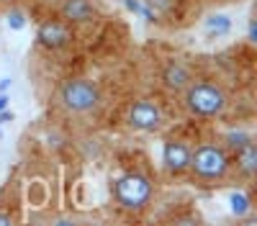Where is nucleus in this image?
I'll list each match as a JSON object with an SVG mask.
<instances>
[{
  "label": "nucleus",
  "mask_w": 257,
  "mask_h": 226,
  "mask_svg": "<svg viewBox=\"0 0 257 226\" xmlns=\"http://www.w3.org/2000/svg\"><path fill=\"white\" fill-rule=\"evenodd\" d=\"M249 141H254V136L249 134V131H244V129H229L224 136H221V147L231 154V152H237V149H242V147H247Z\"/></svg>",
  "instance_id": "f8f14e48"
},
{
  "label": "nucleus",
  "mask_w": 257,
  "mask_h": 226,
  "mask_svg": "<svg viewBox=\"0 0 257 226\" xmlns=\"http://www.w3.org/2000/svg\"><path fill=\"white\" fill-rule=\"evenodd\" d=\"M183 106L196 118H219L229 108V95L213 80H190L183 90Z\"/></svg>",
  "instance_id": "f257e3e1"
},
{
  "label": "nucleus",
  "mask_w": 257,
  "mask_h": 226,
  "mask_svg": "<svg viewBox=\"0 0 257 226\" xmlns=\"http://www.w3.org/2000/svg\"><path fill=\"white\" fill-rule=\"evenodd\" d=\"M6 121H13V111H0V123H6Z\"/></svg>",
  "instance_id": "aec40b11"
},
{
  "label": "nucleus",
  "mask_w": 257,
  "mask_h": 226,
  "mask_svg": "<svg viewBox=\"0 0 257 226\" xmlns=\"http://www.w3.org/2000/svg\"><path fill=\"white\" fill-rule=\"evenodd\" d=\"M100 16L95 0H62L59 3V18L67 21L70 26H85L93 24Z\"/></svg>",
  "instance_id": "6e6552de"
},
{
  "label": "nucleus",
  "mask_w": 257,
  "mask_h": 226,
  "mask_svg": "<svg viewBox=\"0 0 257 226\" xmlns=\"http://www.w3.org/2000/svg\"><path fill=\"white\" fill-rule=\"evenodd\" d=\"M57 98L62 103V108L67 113H75V116L93 113V111L100 108V103H103V93L98 88V82H93L88 77L64 80L59 85V90H57Z\"/></svg>",
  "instance_id": "7ed1b4c3"
},
{
  "label": "nucleus",
  "mask_w": 257,
  "mask_h": 226,
  "mask_svg": "<svg viewBox=\"0 0 257 226\" xmlns=\"http://www.w3.org/2000/svg\"><path fill=\"white\" fill-rule=\"evenodd\" d=\"M11 85H13V80L11 77H3V80H0V93H8Z\"/></svg>",
  "instance_id": "6ab92c4d"
},
{
  "label": "nucleus",
  "mask_w": 257,
  "mask_h": 226,
  "mask_svg": "<svg viewBox=\"0 0 257 226\" xmlns=\"http://www.w3.org/2000/svg\"><path fill=\"white\" fill-rule=\"evenodd\" d=\"M75 41V31L67 21H44L39 29H36V44L47 52H62L67 49L70 44Z\"/></svg>",
  "instance_id": "423d86ee"
},
{
  "label": "nucleus",
  "mask_w": 257,
  "mask_h": 226,
  "mask_svg": "<svg viewBox=\"0 0 257 226\" xmlns=\"http://www.w3.org/2000/svg\"><path fill=\"white\" fill-rule=\"evenodd\" d=\"M8 26L13 29V31H21L26 26V16H24V11H11L8 13Z\"/></svg>",
  "instance_id": "2eb2a0df"
},
{
  "label": "nucleus",
  "mask_w": 257,
  "mask_h": 226,
  "mask_svg": "<svg viewBox=\"0 0 257 226\" xmlns=\"http://www.w3.org/2000/svg\"><path fill=\"white\" fill-rule=\"evenodd\" d=\"M0 136H3V129H0Z\"/></svg>",
  "instance_id": "5701e85b"
},
{
  "label": "nucleus",
  "mask_w": 257,
  "mask_h": 226,
  "mask_svg": "<svg viewBox=\"0 0 257 226\" xmlns=\"http://www.w3.org/2000/svg\"><path fill=\"white\" fill-rule=\"evenodd\" d=\"M229 157H231L234 167H237V172L244 180H252L257 175V147H254V141H249L247 147H242L237 152H231Z\"/></svg>",
  "instance_id": "9d476101"
},
{
  "label": "nucleus",
  "mask_w": 257,
  "mask_h": 226,
  "mask_svg": "<svg viewBox=\"0 0 257 226\" xmlns=\"http://www.w3.org/2000/svg\"><path fill=\"white\" fill-rule=\"evenodd\" d=\"M190 80H193V70L183 59H167L160 70V82L167 93H183Z\"/></svg>",
  "instance_id": "1a4fd4ad"
},
{
  "label": "nucleus",
  "mask_w": 257,
  "mask_h": 226,
  "mask_svg": "<svg viewBox=\"0 0 257 226\" xmlns=\"http://www.w3.org/2000/svg\"><path fill=\"white\" fill-rule=\"evenodd\" d=\"M144 3H147L149 8H152V11L160 16V13H167L170 8H173V3H175V0H144Z\"/></svg>",
  "instance_id": "dca6fc26"
},
{
  "label": "nucleus",
  "mask_w": 257,
  "mask_h": 226,
  "mask_svg": "<svg viewBox=\"0 0 257 226\" xmlns=\"http://www.w3.org/2000/svg\"><path fill=\"white\" fill-rule=\"evenodd\" d=\"M231 170V157L229 152L216 141H203L198 147H193L190 152V167L193 177L201 182H219L229 175Z\"/></svg>",
  "instance_id": "f03ea898"
},
{
  "label": "nucleus",
  "mask_w": 257,
  "mask_h": 226,
  "mask_svg": "<svg viewBox=\"0 0 257 226\" xmlns=\"http://www.w3.org/2000/svg\"><path fill=\"white\" fill-rule=\"evenodd\" d=\"M203 29H206V36L221 39V36H226V34L231 31V18H229L226 13H213V16L206 18Z\"/></svg>",
  "instance_id": "9b49d317"
},
{
  "label": "nucleus",
  "mask_w": 257,
  "mask_h": 226,
  "mask_svg": "<svg viewBox=\"0 0 257 226\" xmlns=\"http://www.w3.org/2000/svg\"><path fill=\"white\" fill-rule=\"evenodd\" d=\"M8 103H11L8 95H6V93H0V111H6V108H8Z\"/></svg>",
  "instance_id": "412c9836"
},
{
  "label": "nucleus",
  "mask_w": 257,
  "mask_h": 226,
  "mask_svg": "<svg viewBox=\"0 0 257 226\" xmlns=\"http://www.w3.org/2000/svg\"><path fill=\"white\" fill-rule=\"evenodd\" d=\"M229 211H231V216H237V218L252 216V200H249V195L242 193V190H234L229 195Z\"/></svg>",
  "instance_id": "ddd939ff"
},
{
  "label": "nucleus",
  "mask_w": 257,
  "mask_h": 226,
  "mask_svg": "<svg viewBox=\"0 0 257 226\" xmlns=\"http://www.w3.org/2000/svg\"><path fill=\"white\" fill-rule=\"evenodd\" d=\"M165 121V111L157 100L152 98H142V100H134L126 111V123L128 129L134 131H144V134H152L162 126Z\"/></svg>",
  "instance_id": "39448f33"
},
{
  "label": "nucleus",
  "mask_w": 257,
  "mask_h": 226,
  "mask_svg": "<svg viewBox=\"0 0 257 226\" xmlns=\"http://www.w3.org/2000/svg\"><path fill=\"white\" fill-rule=\"evenodd\" d=\"M0 3H11V0H0Z\"/></svg>",
  "instance_id": "4be33fe9"
},
{
  "label": "nucleus",
  "mask_w": 257,
  "mask_h": 226,
  "mask_svg": "<svg viewBox=\"0 0 257 226\" xmlns=\"http://www.w3.org/2000/svg\"><path fill=\"white\" fill-rule=\"evenodd\" d=\"M155 195V185L144 172H123L113 180V200L123 211H144Z\"/></svg>",
  "instance_id": "20e7f679"
},
{
  "label": "nucleus",
  "mask_w": 257,
  "mask_h": 226,
  "mask_svg": "<svg viewBox=\"0 0 257 226\" xmlns=\"http://www.w3.org/2000/svg\"><path fill=\"white\" fill-rule=\"evenodd\" d=\"M123 6H126L128 11H132L134 16L144 18L147 24H155V21H157V13H155L152 8H149V6L144 3V0H123Z\"/></svg>",
  "instance_id": "4468645a"
},
{
  "label": "nucleus",
  "mask_w": 257,
  "mask_h": 226,
  "mask_svg": "<svg viewBox=\"0 0 257 226\" xmlns=\"http://www.w3.org/2000/svg\"><path fill=\"white\" fill-rule=\"evenodd\" d=\"M190 152H193V147L185 139H167L165 147H162V167H165V172L173 175V177L185 175L188 167H190Z\"/></svg>",
  "instance_id": "0eeeda50"
},
{
  "label": "nucleus",
  "mask_w": 257,
  "mask_h": 226,
  "mask_svg": "<svg viewBox=\"0 0 257 226\" xmlns=\"http://www.w3.org/2000/svg\"><path fill=\"white\" fill-rule=\"evenodd\" d=\"M247 41L249 44H257V34H254V18L247 21Z\"/></svg>",
  "instance_id": "f3484780"
},
{
  "label": "nucleus",
  "mask_w": 257,
  "mask_h": 226,
  "mask_svg": "<svg viewBox=\"0 0 257 226\" xmlns=\"http://www.w3.org/2000/svg\"><path fill=\"white\" fill-rule=\"evenodd\" d=\"M11 223H16V216H11V213H3V211H0V226H11Z\"/></svg>",
  "instance_id": "a211bd4d"
}]
</instances>
